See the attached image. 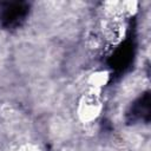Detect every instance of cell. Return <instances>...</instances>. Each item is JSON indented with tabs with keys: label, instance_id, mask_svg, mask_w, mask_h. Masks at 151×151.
I'll list each match as a JSON object with an SVG mask.
<instances>
[{
	"label": "cell",
	"instance_id": "cell-1",
	"mask_svg": "<svg viewBox=\"0 0 151 151\" xmlns=\"http://www.w3.org/2000/svg\"><path fill=\"white\" fill-rule=\"evenodd\" d=\"M103 107L104 104L100 92L87 90L78 99L77 117L83 124H90L101 114Z\"/></svg>",
	"mask_w": 151,
	"mask_h": 151
},
{
	"label": "cell",
	"instance_id": "cell-2",
	"mask_svg": "<svg viewBox=\"0 0 151 151\" xmlns=\"http://www.w3.org/2000/svg\"><path fill=\"white\" fill-rule=\"evenodd\" d=\"M100 32L106 42L110 45L120 44L126 34V22L120 17H105L100 21Z\"/></svg>",
	"mask_w": 151,
	"mask_h": 151
},
{
	"label": "cell",
	"instance_id": "cell-3",
	"mask_svg": "<svg viewBox=\"0 0 151 151\" xmlns=\"http://www.w3.org/2000/svg\"><path fill=\"white\" fill-rule=\"evenodd\" d=\"M110 81V72L106 70H99L94 71L88 74L86 83L88 85V90L100 92L101 88H104Z\"/></svg>",
	"mask_w": 151,
	"mask_h": 151
},
{
	"label": "cell",
	"instance_id": "cell-4",
	"mask_svg": "<svg viewBox=\"0 0 151 151\" xmlns=\"http://www.w3.org/2000/svg\"><path fill=\"white\" fill-rule=\"evenodd\" d=\"M123 4V15L124 18L126 17H132L138 12L139 8V2L136 0H127V1H122Z\"/></svg>",
	"mask_w": 151,
	"mask_h": 151
},
{
	"label": "cell",
	"instance_id": "cell-5",
	"mask_svg": "<svg viewBox=\"0 0 151 151\" xmlns=\"http://www.w3.org/2000/svg\"><path fill=\"white\" fill-rule=\"evenodd\" d=\"M17 151H41V149H40L37 144L27 142V143L21 144V145L18 147V150H17Z\"/></svg>",
	"mask_w": 151,
	"mask_h": 151
}]
</instances>
